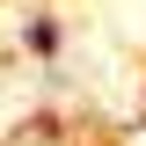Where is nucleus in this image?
<instances>
[{
    "label": "nucleus",
    "mask_w": 146,
    "mask_h": 146,
    "mask_svg": "<svg viewBox=\"0 0 146 146\" xmlns=\"http://www.w3.org/2000/svg\"><path fill=\"white\" fill-rule=\"evenodd\" d=\"M58 51H66V22H58L51 7H29V15H22V58L58 66Z\"/></svg>",
    "instance_id": "f257e3e1"
}]
</instances>
